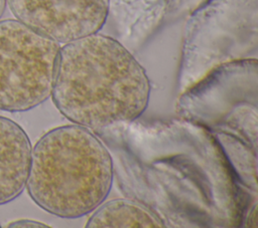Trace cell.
Wrapping results in <instances>:
<instances>
[{
    "mask_svg": "<svg viewBox=\"0 0 258 228\" xmlns=\"http://www.w3.org/2000/svg\"><path fill=\"white\" fill-rule=\"evenodd\" d=\"M50 96L73 124L99 130L138 119L150 83L124 45L97 32L60 45Z\"/></svg>",
    "mask_w": 258,
    "mask_h": 228,
    "instance_id": "cell-1",
    "label": "cell"
},
{
    "mask_svg": "<svg viewBox=\"0 0 258 228\" xmlns=\"http://www.w3.org/2000/svg\"><path fill=\"white\" fill-rule=\"evenodd\" d=\"M113 163L91 130L73 124L45 133L31 149L26 181L32 201L61 218L92 213L110 193Z\"/></svg>",
    "mask_w": 258,
    "mask_h": 228,
    "instance_id": "cell-2",
    "label": "cell"
},
{
    "mask_svg": "<svg viewBox=\"0 0 258 228\" xmlns=\"http://www.w3.org/2000/svg\"><path fill=\"white\" fill-rule=\"evenodd\" d=\"M59 48L18 20L0 21V109L25 111L50 96Z\"/></svg>",
    "mask_w": 258,
    "mask_h": 228,
    "instance_id": "cell-3",
    "label": "cell"
},
{
    "mask_svg": "<svg viewBox=\"0 0 258 228\" xmlns=\"http://www.w3.org/2000/svg\"><path fill=\"white\" fill-rule=\"evenodd\" d=\"M16 20L64 44L104 26L110 0H6Z\"/></svg>",
    "mask_w": 258,
    "mask_h": 228,
    "instance_id": "cell-4",
    "label": "cell"
},
{
    "mask_svg": "<svg viewBox=\"0 0 258 228\" xmlns=\"http://www.w3.org/2000/svg\"><path fill=\"white\" fill-rule=\"evenodd\" d=\"M31 149L24 130L0 116V205L14 200L25 188Z\"/></svg>",
    "mask_w": 258,
    "mask_h": 228,
    "instance_id": "cell-5",
    "label": "cell"
},
{
    "mask_svg": "<svg viewBox=\"0 0 258 228\" xmlns=\"http://www.w3.org/2000/svg\"><path fill=\"white\" fill-rule=\"evenodd\" d=\"M88 219L90 228H161L163 221L148 208L128 199L103 202Z\"/></svg>",
    "mask_w": 258,
    "mask_h": 228,
    "instance_id": "cell-6",
    "label": "cell"
},
{
    "mask_svg": "<svg viewBox=\"0 0 258 228\" xmlns=\"http://www.w3.org/2000/svg\"><path fill=\"white\" fill-rule=\"evenodd\" d=\"M8 227H42V228H48L49 225H46L42 222L30 220V219H19L16 221L11 222Z\"/></svg>",
    "mask_w": 258,
    "mask_h": 228,
    "instance_id": "cell-7",
    "label": "cell"
},
{
    "mask_svg": "<svg viewBox=\"0 0 258 228\" xmlns=\"http://www.w3.org/2000/svg\"><path fill=\"white\" fill-rule=\"evenodd\" d=\"M6 0H0V18L2 17L3 13H4V10H5V7H6Z\"/></svg>",
    "mask_w": 258,
    "mask_h": 228,
    "instance_id": "cell-8",
    "label": "cell"
}]
</instances>
